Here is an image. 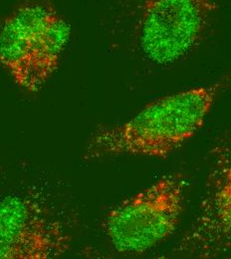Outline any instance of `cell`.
<instances>
[{"label": "cell", "instance_id": "cell-1", "mask_svg": "<svg viewBox=\"0 0 231 259\" xmlns=\"http://www.w3.org/2000/svg\"><path fill=\"white\" fill-rule=\"evenodd\" d=\"M231 77L160 98L128 121L100 129L84 152L86 161L109 157L165 158L183 146L203 126Z\"/></svg>", "mask_w": 231, "mask_h": 259}, {"label": "cell", "instance_id": "cell-2", "mask_svg": "<svg viewBox=\"0 0 231 259\" xmlns=\"http://www.w3.org/2000/svg\"><path fill=\"white\" fill-rule=\"evenodd\" d=\"M219 0H117L142 56L169 67L191 56L211 32Z\"/></svg>", "mask_w": 231, "mask_h": 259}, {"label": "cell", "instance_id": "cell-3", "mask_svg": "<svg viewBox=\"0 0 231 259\" xmlns=\"http://www.w3.org/2000/svg\"><path fill=\"white\" fill-rule=\"evenodd\" d=\"M70 35L53 0H16L0 19V65L20 88L36 93L56 72Z\"/></svg>", "mask_w": 231, "mask_h": 259}, {"label": "cell", "instance_id": "cell-4", "mask_svg": "<svg viewBox=\"0 0 231 259\" xmlns=\"http://www.w3.org/2000/svg\"><path fill=\"white\" fill-rule=\"evenodd\" d=\"M187 186L182 175H165L112 208L103 229L114 248L141 254L170 237L183 212Z\"/></svg>", "mask_w": 231, "mask_h": 259}, {"label": "cell", "instance_id": "cell-5", "mask_svg": "<svg viewBox=\"0 0 231 259\" xmlns=\"http://www.w3.org/2000/svg\"><path fill=\"white\" fill-rule=\"evenodd\" d=\"M69 226L41 194L14 193L0 198V259H50L71 246Z\"/></svg>", "mask_w": 231, "mask_h": 259}, {"label": "cell", "instance_id": "cell-6", "mask_svg": "<svg viewBox=\"0 0 231 259\" xmlns=\"http://www.w3.org/2000/svg\"><path fill=\"white\" fill-rule=\"evenodd\" d=\"M175 251L198 257L231 252V142L217 149L199 211Z\"/></svg>", "mask_w": 231, "mask_h": 259}, {"label": "cell", "instance_id": "cell-7", "mask_svg": "<svg viewBox=\"0 0 231 259\" xmlns=\"http://www.w3.org/2000/svg\"><path fill=\"white\" fill-rule=\"evenodd\" d=\"M0 198H1V197H0Z\"/></svg>", "mask_w": 231, "mask_h": 259}]
</instances>
